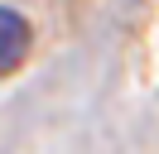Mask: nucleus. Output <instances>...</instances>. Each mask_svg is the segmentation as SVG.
Here are the masks:
<instances>
[{"mask_svg":"<svg viewBox=\"0 0 159 154\" xmlns=\"http://www.w3.org/2000/svg\"><path fill=\"white\" fill-rule=\"evenodd\" d=\"M24 53H29V19L20 10L0 5V77L15 72L24 63Z\"/></svg>","mask_w":159,"mask_h":154,"instance_id":"obj_1","label":"nucleus"}]
</instances>
